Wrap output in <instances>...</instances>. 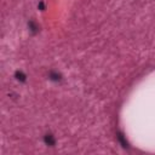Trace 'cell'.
<instances>
[{"label":"cell","mask_w":155,"mask_h":155,"mask_svg":"<svg viewBox=\"0 0 155 155\" xmlns=\"http://www.w3.org/2000/svg\"><path fill=\"white\" fill-rule=\"evenodd\" d=\"M28 28H29V30H30V33H32V34H37L39 32V27H38V24L34 21H29Z\"/></svg>","instance_id":"7a4b0ae2"},{"label":"cell","mask_w":155,"mask_h":155,"mask_svg":"<svg viewBox=\"0 0 155 155\" xmlns=\"http://www.w3.org/2000/svg\"><path fill=\"white\" fill-rule=\"evenodd\" d=\"M15 76H16V79H17L18 81H21V82H24V81L27 80V75H25L23 72H16V73H15Z\"/></svg>","instance_id":"5b68a950"},{"label":"cell","mask_w":155,"mask_h":155,"mask_svg":"<svg viewBox=\"0 0 155 155\" xmlns=\"http://www.w3.org/2000/svg\"><path fill=\"white\" fill-rule=\"evenodd\" d=\"M49 79H50V80H52V81H56V82H57V81H61V80H62V75H61L59 73H57V72H53V70H52V72H50V73H49Z\"/></svg>","instance_id":"3957f363"},{"label":"cell","mask_w":155,"mask_h":155,"mask_svg":"<svg viewBox=\"0 0 155 155\" xmlns=\"http://www.w3.org/2000/svg\"><path fill=\"white\" fill-rule=\"evenodd\" d=\"M44 142H45L46 145H50V147H53L56 144V139L51 133H47V135L44 136Z\"/></svg>","instance_id":"6da1fadb"},{"label":"cell","mask_w":155,"mask_h":155,"mask_svg":"<svg viewBox=\"0 0 155 155\" xmlns=\"http://www.w3.org/2000/svg\"><path fill=\"white\" fill-rule=\"evenodd\" d=\"M38 7H39V9L41 10V11H44V10H45V6H44V3H40V4L38 5Z\"/></svg>","instance_id":"8992f818"},{"label":"cell","mask_w":155,"mask_h":155,"mask_svg":"<svg viewBox=\"0 0 155 155\" xmlns=\"http://www.w3.org/2000/svg\"><path fill=\"white\" fill-rule=\"evenodd\" d=\"M118 139H119V142L121 143V145H122L124 148H129V143H127V141L125 139V137H124V135H122L121 132L118 133Z\"/></svg>","instance_id":"277c9868"}]
</instances>
